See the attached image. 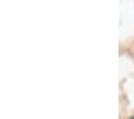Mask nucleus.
Listing matches in <instances>:
<instances>
[{
	"label": "nucleus",
	"instance_id": "f257e3e1",
	"mask_svg": "<svg viewBox=\"0 0 134 119\" xmlns=\"http://www.w3.org/2000/svg\"><path fill=\"white\" fill-rule=\"evenodd\" d=\"M129 119H134V116H132V117H131V118H129Z\"/></svg>",
	"mask_w": 134,
	"mask_h": 119
}]
</instances>
